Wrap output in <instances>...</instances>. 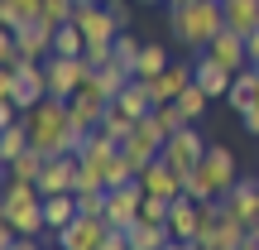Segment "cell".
<instances>
[{
    "mask_svg": "<svg viewBox=\"0 0 259 250\" xmlns=\"http://www.w3.org/2000/svg\"><path fill=\"white\" fill-rule=\"evenodd\" d=\"M168 63H173V58H168V48H158V44H144V48H139V63H135V77L154 82V77L163 73Z\"/></svg>",
    "mask_w": 259,
    "mask_h": 250,
    "instance_id": "27",
    "label": "cell"
},
{
    "mask_svg": "<svg viewBox=\"0 0 259 250\" xmlns=\"http://www.w3.org/2000/svg\"><path fill=\"white\" fill-rule=\"evenodd\" d=\"M206 101H211V96H206L202 87H197V77H192V87H187V92L178 96V111L187 116V125H197V121L206 116Z\"/></svg>",
    "mask_w": 259,
    "mask_h": 250,
    "instance_id": "28",
    "label": "cell"
},
{
    "mask_svg": "<svg viewBox=\"0 0 259 250\" xmlns=\"http://www.w3.org/2000/svg\"><path fill=\"white\" fill-rule=\"evenodd\" d=\"M240 250H259V222L250 226V231H245V245H240Z\"/></svg>",
    "mask_w": 259,
    "mask_h": 250,
    "instance_id": "39",
    "label": "cell"
},
{
    "mask_svg": "<svg viewBox=\"0 0 259 250\" xmlns=\"http://www.w3.org/2000/svg\"><path fill=\"white\" fill-rule=\"evenodd\" d=\"M168 24H173V39L187 48V53H206V48H211V39L226 29V10H221V0L168 5Z\"/></svg>",
    "mask_w": 259,
    "mask_h": 250,
    "instance_id": "1",
    "label": "cell"
},
{
    "mask_svg": "<svg viewBox=\"0 0 259 250\" xmlns=\"http://www.w3.org/2000/svg\"><path fill=\"white\" fill-rule=\"evenodd\" d=\"M44 73H48V96L72 101V96L87 87L92 67H87V58H44Z\"/></svg>",
    "mask_w": 259,
    "mask_h": 250,
    "instance_id": "4",
    "label": "cell"
},
{
    "mask_svg": "<svg viewBox=\"0 0 259 250\" xmlns=\"http://www.w3.org/2000/svg\"><path fill=\"white\" fill-rule=\"evenodd\" d=\"M245 231H250V226H245L240 217L226 207V212H221V222H216V231L206 236L202 245H206V250H240V245H245Z\"/></svg>",
    "mask_w": 259,
    "mask_h": 250,
    "instance_id": "18",
    "label": "cell"
},
{
    "mask_svg": "<svg viewBox=\"0 0 259 250\" xmlns=\"http://www.w3.org/2000/svg\"><path fill=\"white\" fill-rule=\"evenodd\" d=\"M221 10H226V29H235V34L259 29V0H221Z\"/></svg>",
    "mask_w": 259,
    "mask_h": 250,
    "instance_id": "23",
    "label": "cell"
},
{
    "mask_svg": "<svg viewBox=\"0 0 259 250\" xmlns=\"http://www.w3.org/2000/svg\"><path fill=\"white\" fill-rule=\"evenodd\" d=\"M135 125H139V121H130L125 111H115V106H111V111H106V121H101V135H111L115 145H125V139L135 135Z\"/></svg>",
    "mask_w": 259,
    "mask_h": 250,
    "instance_id": "29",
    "label": "cell"
},
{
    "mask_svg": "<svg viewBox=\"0 0 259 250\" xmlns=\"http://www.w3.org/2000/svg\"><path fill=\"white\" fill-rule=\"evenodd\" d=\"M202 159H206V139H202V130H197V125H183L178 135H168V145H163V164L168 168L192 173Z\"/></svg>",
    "mask_w": 259,
    "mask_h": 250,
    "instance_id": "6",
    "label": "cell"
},
{
    "mask_svg": "<svg viewBox=\"0 0 259 250\" xmlns=\"http://www.w3.org/2000/svg\"><path fill=\"white\" fill-rule=\"evenodd\" d=\"M226 101L235 106V116L250 111V106L259 101V67H240V73H235V82H231V92H226Z\"/></svg>",
    "mask_w": 259,
    "mask_h": 250,
    "instance_id": "20",
    "label": "cell"
},
{
    "mask_svg": "<svg viewBox=\"0 0 259 250\" xmlns=\"http://www.w3.org/2000/svg\"><path fill=\"white\" fill-rule=\"evenodd\" d=\"M139 48H144V44H139V39H130V29H125V34H115V63L135 73V63H139Z\"/></svg>",
    "mask_w": 259,
    "mask_h": 250,
    "instance_id": "32",
    "label": "cell"
},
{
    "mask_svg": "<svg viewBox=\"0 0 259 250\" xmlns=\"http://www.w3.org/2000/svg\"><path fill=\"white\" fill-rule=\"evenodd\" d=\"M192 77H197V67L192 63H168L163 73L149 82V96H154V106H168V101H178V96L192 87Z\"/></svg>",
    "mask_w": 259,
    "mask_h": 250,
    "instance_id": "9",
    "label": "cell"
},
{
    "mask_svg": "<svg viewBox=\"0 0 259 250\" xmlns=\"http://www.w3.org/2000/svg\"><path fill=\"white\" fill-rule=\"evenodd\" d=\"M72 173H77V154H53L38 173V193L53 197V193H72Z\"/></svg>",
    "mask_w": 259,
    "mask_h": 250,
    "instance_id": "12",
    "label": "cell"
},
{
    "mask_svg": "<svg viewBox=\"0 0 259 250\" xmlns=\"http://www.w3.org/2000/svg\"><path fill=\"white\" fill-rule=\"evenodd\" d=\"M24 149H34V135H29V121L19 116L15 125L0 130V164H10V159H19Z\"/></svg>",
    "mask_w": 259,
    "mask_h": 250,
    "instance_id": "22",
    "label": "cell"
},
{
    "mask_svg": "<svg viewBox=\"0 0 259 250\" xmlns=\"http://www.w3.org/2000/svg\"><path fill=\"white\" fill-rule=\"evenodd\" d=\"M82 53H87V34L77 24L53 29V53H48V58H82Z\"/></svg>",
    "mask_w": 259,
    "mask_h": 250,
    "instance_id": "26",
    "label": "cell"
},
{
    "mask_svg": "<svg viewBox=\"0 0 259 250\" xmlns=\"http://www.w3.org/2000/svg\"><path fill=\"white\" fill-rule=\"evenodd\" d=\"M0 217H5L19 236H44L48 222H44V193H38V183H15V178H5Z\"/></svg>",
    "mask_w": 259,
    "mask_h": 250,
    "instance_id": "2",
    "label": "cell"
},
{
    "mask_svg": "<svg viewBox=\"0 0 259 250\" xmlns=\"http://www.w3.org/2000/svg\"><path fill=\"white\" fill-rule=\"evenodd\" d=\"M192 67H197V87H202L206 96H226V92H231L235 73H231V67H221L211 53H192Z\"/></svg>",
    "mask_w": 259,
    "mask_h": 250,
    "instance_id": "13",
    "label": "cell"
},
{
    "mask_svg": "<svg viewBox=\"0 0 259 250\" xmlns=\"http://www.w3.org/2000/svg\"><path fill=\"white\" fill-rule=\"evenodd\" d=\"M111 106H115V111H125L130 121H144V116L154 111V96H149V82H144V77H130V82H125V92L115 96Z\"/></svg>",
    "mask_w": 259,
    "mask_h": 250,
    "instance_id": "17",
    "label": "cell"
},
{
    "mask_svg": "<svg viewBox=\"0 0 259 250\" xmlns=\"http://www.w3.org/2000/svg\"><path fill=\"white\" fill-rule=\"evenodd\" d=\"M19 63H24V53H19V39L5 29V34H0V67H19Z\"/></svg>",
    "mask_w": 259,
    "mask_h": 250,
    "instance_id": "34",
    "label": "cell"
},
{
    "mask_svg": "<svg viewBox=\"0 0 259 250\" xmlns=\"http://www.w3.org/2000/svg\"><path fill=\"white\" fill-rule=\"evenodd\" d=\"M106 231H111V222H106V217H77V222H67L53 241L63 245V250H101Z\"/></svg>",
    "mask_w": 259,
    "mask_h": 250,
    "instance_id": "8",
    "label": "cell"
},
{
    "mask_svg": "<svg viewBox=\"0 0 259 250\" xmlns=\"http://www.w3.org/2000/svg\"><path fill=\"white\" fill-rule=\"evenodd\" d=\"M48 250H63V245H48Z\"/></svg>",
    "mask_w": 259,
    "mask_h": 250,
    "instance_id": "43",
    "label": "cell"
},
{
    "mask_svg": "<svg viewBox=\"0 0 259 250\" xmlns=\"http://www.w3.org/2000/svg\"><path fill=\"white\" fill-rule=\"evenodd\" d=\"M72 15H77V0H44V24L48 29H63V24H72Z\"/></svg>",
    "mask_w": 259,
    "mask_h": 250,
    "instance_id": "30",
    "label": "cell"
},
{
    "mask_svg": "<svg viewBox=\"0 0 259 250\" xmlns=\"http://www.w3.org/2000/svg\"><path fill=\"white\" fill-rule=\"evenodd\" d=\"M44 164H48V154H38V149H24L19 159H10V164H5V178H15V183H38Z\"/></svg>",
    "mask_w": 259,
    "mask_h": 250,
    "instance_id": "24",
    "label": "cell"
},
{
    "mask_svg": "<svg viewBox=\"0 0 259 250\" xmlns=\"http://www.w3.org/2000/svg\"><path fill=\"white\" fill-rule=\"evenodd\" d=\"M77 212H82V217H106V188H87V193H77Z\"/></svg>",
    "mask_w": 259,
    "mask_h": 250,
    "instance_id": "33",
    "label": "cell"
},
{
    "mask_svg": "<svg viewBox=\"0 0 259 250\" xmlns=\"http://www.w3.org/2000/svg\"><path fill=\"white\" fill-rule=\"evenodd\" d=\"M139 183H144V193H149V197H168V202H173V197H183V173H178V168H168V164H163V154H158L154 164L139 173Z\"/></svg>",
    "mask_w": 259,
    "mask_h": 250,
    "instance_id": "11",
    "label": "cell"
},
{
    "mask_svg": "<svg viewBox=\"0 0 259 250\" xmlns=\"http://www.w3.org/2000/svg\"><path fill=\"white\" fill-rule=\"evenodd\" d=\"M221 202L231 207V212L240 217L245 226H254V222H259V183H254V178H240V183H235L231 193L221 197Z\"/></svg>",
    "mask_w": 259,
    "mask_h": 250,
    "instance_id": "16",
    "label": "cell"
},
{
    "mask_svg": "<svg viewBox=\"0 0 259 250\" xmlns=\"http://www.w3.org/2000/svg\"><path fill=\"white\" fill-rule=\"evenodd\" d=\"M87 67H92V73H96V67H106V63H115V44H87Z\"/></svg>",
    "mask_w": 259,
    "mask_h": 250,
    "instance_id": "35",
    "label": "cell"
},
{
    "mask_svg": "<svg viewBox=\"0 0 259 250\" xmlns=\"http://www.w3.org/2000/svg\"><path fill=\"white\" fill-rule=\"evenodd\" d=\"M245 53H250V67H259V29L245 34Z\"/></svg>",
    "mask_w": 259,
    "mask_h": 250,
    "instance_id": "37",
    "label": "cell"
},
{
    "mask_svg": "<svg viewBox=\"0 0 259 250\" xmlns=\"http://www.w3.org/2000/svg\"><path fill=\"white\" fill-rule=\"evenodd\" d=\"M125 236H130V250H163L168 241H173V231H168L163 222H144V217H139Z\"/></svg>",
    "mask_w": 259,
    "mask_h": 250,
    "instance_id": "21",
    "label": "cell"
},
{
    "mask_svg": "<svg viewBox=\"0 0 259 250\" xmlns=\"http://www.w3.org/2000/svg\"><path fill=\"white\" fill-rule=\"evenodd\" d=\"M38 15H44V0H0V24L5 29H19Z\"/></svg>",
    "mask_w": 259,
    "mask_h": 250,
    "instance_id": "25",
    "label": "cell"
},
{
    "mask_svg": "<svg viewBox=\"0 0 259 250\" xmlns=\"http://www.w3.org/2000/svg\"><path fill=\"white\" fill-rule=\"evenodd\" d=\"M101 250H130V236L111 226V231H106V241H101Z\"/></svg>",
    "mask_w": 259,
    "mask_h": 250,
    "instance_id": "36",
    "label": "cell"
},
{
    "mask_svg": "<svg viewBox=\"0 0 259 250\" xmlns=\"http://www.w3.org/2000/svg\"><path fill=\"white\" fill-rule=\"evenodd\" d=\"M77 193H53V197H44V222H48V231H63L67 222H77Z\"/></svg>",
    "mask_w": 259,
    "mask_h": 250,
    "instance_id": "19",
    "label": "cell"
},
{
    "mask_svg": "<svg viewBox=\"0 0 259 250\" xmlns=\"http://www.w3.org/2000/svg\"><path fill=\"white\" fill-rule=\"evenodd\" d=\"M197 222H202V202H192V197H173V212H168V231H173V241H197Z\"/></svg>",
    "mask_w": 259,
    "mask_h": 250,
    "instance_id": "15",
    "label": "cell"
},
{
    "mask_svg": "<svg viewBox=\"0 0 259 250\" xmlns=\"http://www.w3.org/2000/svg\"><path fill=\"white\" fill-rule=\"evenodd\" d=\"M77 5H92V0H77Z\"/></svg>",
    "mask_w": 259,
    "mask_h": 250,
    "instance_id": "42",
    "label": "cell"
},
{
    "mask_svg": "<svg viewBox=\"0 0 259 250\" xmlns=\"http://www.w3.org/2000/svg\"><path fill=\"white\" fill-rule=\"evenodd\" d=\"M197 168H202V173L211 178L216 197H226V193H231L235 183H240V178H235V154H231L226 145H206V159H202Z\"/></svg>",
    "mask_w": 259,
    "mask_h": 250,
    "instance_id": "10",
    "label": "cell"
},
{
    "mask_svg": "<svg viewBox=\"0 0 259 250\" xmlns=\"http://www.w3.org/2000/svg\"><path fill=\"white\" fill-rule=\"evenodd\" d=\"M206 53H211L221 67H231V73L250 67V53H245V34H235V29H221V34L211 39V48H206Z\"/></svg>",
    "mask_w": 259,
    "mask_h": 250,
    "instance_id": "14",
    "label": "cell"
},
{
    "mask_svg": "<svg viewBox=\"0 0 259 250\" xmlns=\"http://www.w3.org/2000/svg\"><path fill=\"white\" fill-rule=\"evenodd\" d=\"M139 5H168V0H139Z\"/></svg>",
    "mask_w": 259,
    "mask_h": 250,
    "instance_id": "40",
    "label": "cell"
},
{
    "mask_svg": "<svg viewBox=\"0 0 259 250\" xmlns=\"http://www.w3.org/2000/svg\"><path fill=\"white\" fill-rule=\"evenodd\" d=\"M144 183H125V188H111V193H106V222L115 226V231H130V226L139 222V212H144Z\"/></svg>",
    "mask_w": 259,
    "mask_h": 250,
    "instance_id": "7",
    "label": "cell"
},
{
    "mask_svg": "<svg viewBox=\"0 0 259 250\" xmlns=\"http://www.w3.org/2000/svg\"><path fill=\"white\" fill-rule=\"evenodd\" d=\"M106 111H111V96L96 87V77H87V87L67 101V116H72V125L82 130V135H92V130H101Z\"/></svg>",
    "mask_w": 259,
    "mask_h": 250,
    "instance_id": "5",
    "label": "cell"
},
{
    "mask_svg": "<svg viewBox=\"0 0 259 250\" xmlns=\"http://www.w3.org/2000/svg\"><path fill=\"white\" fill-rule=\"evenodd\" d=\"M240 125L250 130V135H259V101L250 106V111H240Z\"/></svg>",
    "mask_w": 259,
    "mask_h": 250,
    "instance_id": "38",
    "label": "cell"
},
{
    "mask_svg": "<svg viewBox=\"0 0 259 250\" xmlns=\"http://www.w3.org/2000/svg\"><path fill=\"white\" fill-rule=\"evenodd\" d=\"M168 5H192V0H168Z\"/></svg>",
    "mask_w": 259,
    "mask_h": 250,
    "instance_id": "41",
    "label": "cell"
},
{
    "mask_svg": "<svg viewBox=\"0 0 259 250\" xmlns=\"http://www.w3.org/2000/svg\"><path fill=\"white\" fill-rule=\"evenodd\" d=\"M183 193L192 197V202H211L216 188H211V178H206L202 168H192V173H183Z\"/></svg>",
    "mask_w": 259,
    "mask_h": 250,
    "instance_id": "31",
    "label": "cell"
},
{
    "mask_svg": "<svg viewBox=\"0 0 259 250\" xmlns=\"http://www.w3.org/2000/svg\"><path fill=\"white\" fill-rule=\"evenodd\" d=\"M48 96V73L38 58H24L19 67H0V101H15L19 111H34Z\"/></svg>",
    "mask_w": 259,
    "mask_h": 250,
    "instance_id": "3",
    "label": "cell"
}]
</instances>
